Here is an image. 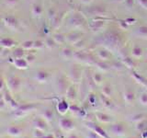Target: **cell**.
<instances>
[{
	"label": "cell",
	"instance_id": "8fae6325",
	"mask_svg": "<svg viewBox=\"0 0 147 138\" xmlns=\"http://www.w3.org/2000/svg\"><path fill=\"white\" fill-rule=\"evenodd\" d=\"M57 109H58V110H59L60 112H62V113L65 112L66 110H67V109H68V105L66 103V101H64V100L61 101V102L58 104Z\"/></svg>",
	"mask_w": 147,
	"mask_h": 138
},
{
	"label": "cell",
	"instance_id": "6da1fadb",
	"mask_svg": "<svg viewBox=\"0 0 147 138\" xmlns=\"http://www.w3.org/2000/svg\"><path fill=\"white\" fill-rule=\"evenodd\" d=\"M7 85L9 87V90H11L13 92H17L18 89H20L21 80L16 76H9L8 80H7Z\"/></svg>",
	"mask_w": 147,
	"mask_h": 138
},
{
	"label": "cell",
	"instance_id": "ac0fdd59",
	"mask_svg": "<svg viewBox=\"0 0 147 138\" xmlns=\"http://www.w3.org/2000/svg\"><path fill=\"white\" fill-rule=\"evenodd\" d=\"M99 56L102 59H108V58H109L110 54H109V53L108 52V51L101 50V51H99Z\"/></svg>",
	"mask_w": 147,
	"mask_h": 138
},
{
	"label": "cell",
	"instance_id": "52a82bcc",
	"mask_svg": "<svg viewBox=\"0 0 147 138\" xmlns=\"http://www.w3.org/2000/svg\"><path fill=\"white\" fill-rule=\"evenodd\" d=\"M60 125L64 130H69V129L73 128L74 126V122L71 119H67V118H63L60 121Z\"/></svg>",
	"mask_w": 147,
	"mask_h": 138
},
{
	"label": "cell",
	"instance_id": "277c9868",
	"mask_svg": "<svg viewBox=\"0 0 147 138\" xmlns=\"http://www.w3.org/2000/svg\"><path fill=\"white\" fill-rule=\"evenodd\" d=\"M17 44V41H15L11 38H3L0 40V45L5 48H12Z\"/></svg>",
	"mask_w": 147,
	"mask_h": 138
},
{
	"label": "cell",
	"instance_id": "d6986e66",
	"mask_svg": "<svg viewBox=\"0 0 147 138\" xmlns=\"http://www.w3.org/2000/svg\"><path fill=\"white\" fill-rule=\"evenodd\" d=\"M4 99H5V101H6V103H10L11 101H12V97H11V95L9 94V92L8 91H6L5 92V94H4Z\"/></svg>",
	"mask_w": 147,
	"mask_h": 138
},
{
	"label": "cell",
	"instance_id": "4fadbf2b",
	"mask_svg": "<svg viewBox=\"0 0 147 138\" xmlns=\"http://www.w3.org/2000/svg\"><path fill=\"white\" fill-rule=\"evenodd\" d=\"M134 98H135V95H134V92L132 90H127V92L125 93V99L128 102H132L133 100H134Z\"/></svg>",
	"mask_w": 147,
	"mask_h": 138
},
{
	"label": "cell",
	"instance_id": "7402d4cb",
	"mask_svg": "<svg viewBox=\"0 0 147 138\" xmlns=\"http://www.w3.org/2000/svg\"><path fill=\"white\" fill-rule=\"evenodd\" d=\"M98 117L100 121H102V122H109V118L107 116V115H105L104 113H98Z\"/></svg>",
	"mask_w": 147,
	"mask_h": 138
},
{
	"label": "cell",
	"instance_id": "8992f818",
	"mask_svg": "<svg viewBox=\"0 0 147 138\" xmlns=\"http://www.w3.org/2000/svg\"><path fill=\"white\" fill-rule=\"evenodd\" d=\"M33 108H34V106L31 105V104H24V105H22V106H20V107H18L15 110L17 112L18 115H22V114L28 112L29 110H30L31 109H33Z\"/></svg>",
	"mask_w": 147,
	"mask_h": 138
},
{
	"label": "cell",
	"instance_id": "7a4b0ae2",
	"mask_svg": "<svg viewBox=\"0 0 147 138\" xmlns=\"http://www.w3.org/2000/svg\"><path fill=\"white\" fill-rule=\"evenodd\" d=\"M4 23L10 30H15L18 28V21L14 16H7L4 18Z\"/></svg>",
	"mask_w": 147,
	"mask_h": 138
},
{
	"label": "cell",
	"instance_id": "30bf717a",
	"mask_svg": "<svg viewBox=\"0 0 147 138\" xmlns=\"http://www.w3.org/2000/svg\"><path fill=\"white\" fill-rule=\"evenodd\" d=\"M34 124H35V127L38 129V130L40 131H44L45 129H46V122L43 119H41V118H37L35 120V122H34Z\"/></svg>",
	"mask_w": 147,
	"mask_h": 138
},
{
	"label": "cell",
	"instance_id": "2e32d148",
	"mask_svg": "<svg viewBox=\"0 0 147 138\" xmlns=\"http://www.w3.org/2000/svg\"><path fill=\"white\" fill-rule=\"evenodd\" d=\"M132 54L134 55V56L136 57H140L141 55L142 54V50L141 47H139V46H135L134 48H133V51H132Z\"/></svg>",
	"mask_w": 147,
	"mask_h": 138
},
{
	"label": "cell",
	"instance_id": "e0dca14e",
	"mask_svg": "<svg viewBox=\"0 0 147 138\" xmlns=\"http://www.w3.org/2000/svg\"><path fill=\"white\" fill-rule=\"evenodd\" d=\"M33 46H34V43H33V41H25V43L22 44L21 48H22V49H25V50H29V49H30V48L33 47Z\"/></svg>",
	"mask_w": 147,
	"mask_h": 138
},
{
	"label": "cell",
	"instance_id": "f35d334b",
	"mask_svg": "<svg viewBox=\"0 0 147 138\" xmlns=\"http://www.w3.org/2000/svg\"><path fill=\"white\" fill-rule=\"evenodd\" d=\"M0 29H1V21H0Z\"/></svg>",
	"mask_w": 147,
	"mask_h": 138
},
{
	"label": "cell",
	"instance_id": "44dd1931",
	"mask_svg": "<svg viewBox=\"0 0 147 138\" xmlns=\"http://www.w3.org/2000/svg\"><path fill=\"white\" fill-rule=\"evenodd\" d=\"M5 3H6L7 6L14 7L18 3V0H5Z\"/></svg>",
	"mask_w": 147,
	"mask_h": 138
},
{
	"label": "cell",
	"instance_id": "1f68e13d",
	"mask_svg": "<svg viewBox=\"0 0 147 138\" xmlns=\"http://www.w3.org/2000/svg\"><path fill=\"white\" fill-rule=\"evenodd\" d=\"M126 5L129 7H131L133 5V0H127L126 1Z\"/></svg>",
	"mask_w": 147,
	"mask_h": 138
},
{
	"label": "cell",
	"instance_id": "ffe728a7",
	"mask_svg": "<svg viewBox=\"0 0 147 138\" xmlns=\"http://www.w3.org/2000/svg\"><path fill=\"white\" fill-rule=\"evenodd\" d=\"M67 95L68 97L70 99H74L75 98V96H76V91L75 89H74V87H70L69 89H67Z\"/></svg>",
	"mask_w": 147,
	"mask_h": 138
},
{
	"label": "cell",
	"instance_id": "d590c367",
	"mask_svg": "<svg viewBox=\"0 0 147 138\" xmlns=\"http://www.w3.org/2000/svg\"><path fill=\"white\" fill-rule=\"evenodd\" d=\"M4 99V95L2 93H0V101Z\"/></svg>",
	"mask_w": 147,
	"mask_h": 138
},
{
	"label": "cell",
	"instance_id": "d6a6232c",
	"mask_svg": "<svg viewBox=\"0 0 147 138\" xmlns=\"http://www.w3.org/2000/svg\"><path fill=\"white\" fill-rule=\"evenodd\" d=\"M139 1L144 7H147V0H139Z\"/></svg>",
	"mask_w": 147,
	"mask_h": 138
},
{
	"label": "cell",
	"instance_id": "f1b7e54d",
	"mask_svg": "<svg viewBox=\"0 0 147 138\" xmlns=\"http://www.w3.org/2000/svg\"><path fill=\"white\" fill-rule=\"evenodd\" d=\"M63 85H66V84H65V81H64L63 79H60V80H59V87H60V89H64L65 87H64Z\"/></svg>",
	"mask_w": 147,
	"mask_h": 138
},
{
	"label": "cell",
	"instance_id": "836d02e7",
	"mask_svg": "<svg viewBox=\"0 0 147 138\" xmlns=\"http://www.w3.org/2000/svg\"><path fill=\"white\" fill-rule=\"evenodd\" d=\"M34 46L35 47H42L43 44L42 43H40V41H38V43H34Z\"/></svg>",
	"mask_w": 147,
	"mask_h": 138
},
{
	"label": "cell",
	"instance_id": "ba28073f",
	"mask_svg": "<svg viewBox=\"0 0 147 138\" xmlns=\"http://www.w3.org/2000/svg\"><path fill=\"white\" fill-rule=\"evenodd\" d=\"M126 130V127L121 123H117L111 126V131L116 135H123Z\"/></svg>",
	"mask_w": 147,
	"mask_h": 138
},
{
	"label": "cell",
	"instance_id": "5bb4252c",
	"mask_svg": "<svg viewBox=\"0 0 147 138\" xmlns=\"http://www.w3.org/2000/svg\"><path fill=\"white\" fill-rule=\"evenodd\" d=\"M32 13H33V15L35 16H40L41 13H42V8H41L40 5L36 4L33 6V7H32Z\"/></svg>",
	"mask_w": 147,
	"mask_h": 138
},
{
	"label": "cell",
	"instance_id": "484cf974",
	"mask_svg": "<svg viewBox=\"0 0 147 138\" xmlns=\"http://www.w3.org/2000/svg\"><path fill=\"white\" fill-rule=\"evenodd\" d=\"M141 102L144 105L147 104V93H144L141 95Z\"/></svg>",
	"mask_w": 147,
	"mask_h": 138
},
{
	"label": "cell",
	"instance_id": "d4e9b609",
	"mask_svg": "<svg viewBox=\"0 0 147 138\" xmlns=\"http://www.w3.org/2000/svg\"><path fill=\"white\" fill-rule=\"evenodd\" d=\"M96 131L98 133V135H100L101 136H103V137H106V138H109L108 137V135H106L105 133V132L102 130V129H101L100 127H96Z\"/></svg>",
	"mask_w": 147,
	"mask_h": 138
},
{
	"label": "cell",
	"instance_id": "9c48e42d",
	"mask_svg": "<svg viewBox=\"0 0 147 138\" xmlns=\"http://www.w3.org/2000/svg\"><path fill=\"white\" fill-rule=\"evenodd\" d=\"M28 63L26 61V59H23V58H17V59H14V64L16 66V67L20 68V69H25L28 66Z\"/></svg>",
	"mask_w": 147,
	"mask_h": 138
},
{
	"label": "cell",
	"instance_id": "4dcf8cb0",
	"mask_svg": "<svg viewBox=\"0 0 147 138\" xmlns=\"http://www.w3.org/2000/svg\"><path fill=\"white\" fill-rule=\"evenodd\" d=\"M63 53L65 54L66 56H70V55H71V50H69V49L63 50Z\"/></svg>",
	"mask_w": 147,
	"mask_h": 138
},
{
	"label": "cell",
	"instance_id": "3957f363",
	"mask_svg": "<svg viewBox=\"0 0 147 138\" xmlns=\"http://www.w3.org/2000/svg\"><path fill=\"white\" fill-rule=\"evenodd\" d=\"M23 128L20 125H10L7 128V133L11 136H18L21 135Z\"/></svg>",
	"mask_w": 147,
	"mask_h": 138
},
{
	"label": "cell",
	"instance_id": "83f0119b",
	"mask_svg": "<svg viewBox=\"0 0 147 138\" xmlns=\"http://www.w3.org/2000/svg\"><path fill=\"white\" fill-rule=\"evenodd\" d=\"M103 92L105 93L106 96H109L110 94H111V89H110L109 87H105L104 89H103Z\"/></svg>",
	"mask_w": 147,
	"mask_h": 138
},
{
	"label": "cell",
	"instance_id": "7c38bea8",
	"mask_svg": "<svg viewBox=\"0 0 147 138\" xmlns=\"http://www.w3.org/2000/svg\"><path fill=\"white\" fill-rule=\"evenodd\" d=\"M43 117H44V119L46 120V121H48V122L52 121V120L53 119V112L52 110H50V109L46 110L45 112H43Z\"/></svg>",
	"mask_w": 147,
	"mask_h": 138
},
{
	"label": "cell",
	"instance_id": "74e56055",
	"mask_svg": "<svg viewBox=\"0 0 147 138\" xmlns=\"http://www.w3.org/2000/svg\"><path fill=\"white\" fill-rule=\"evenodd\" d=\"M85 2H88V1H90V0H84Z\"/></svg>",
	"mask_w": 147,
	"mask_h": 138
},
{
	"label": "cell",
	"instance_id": "9a60e30c",
	"mask_svg": "<svg viewBox=\"0 0 147 138\" xmlns=\"http://www.w3.org/2000/svg\"><path fill=\"white\" fill-rule=\"evenodd\" d=\"M23 54H24V51H23L22 48H18L14 51V53H13V55H14V57H15V59L22 58Z\"/></svg>",
	"mask_w": 147,
	"mask_h": 138
},
{
	"label": "cell",
	"instance_id": "cb8c5ba5",
	"mask_svg": "<svg viewBox=\"0 0 147 138\" xmlns=\"http://www.w3.org/2000/svg\"><path fill=\"white\" fill-rule=\"evenodd\" d=\"M139 32H140V34L146 36L147 35V27L146 26H142V27H140L139 28Z\"/></svg>",
	"mask_w": 147,
	"mask_h": 138
},
{
	"label": "cell",
	"instance_id": "8d00e7d4",
	"mask_svg": "<svg viewBox=\"0 0 147 138\" xmlns=\"http://www.w3.org/2000/svg\"><path fill=\"white\" fill-rule=\"evenodd\" d=\"M43 138H54L53 135H46V136H44Z\"/></svg>",
	"mask_w": 147,
	"mask_h": 138
},
{
	"label": "cell",
	"instance_id": "4316f807",
	"mask_svg": "<svg viewBox=\"0 0 147 138\" xmlns=\"http://www.w3.org/2000/svg\"><path fill=\"white\" fill-rule=\"evenodd\" d=\"M35 60V56L34 55H32V54H29L28 56L26 57V61L28 62V63H32Z\"/></svg>",
	"mask_w": 147,
	"mask_h": 138
},
{
	"label": "cell",
	"instance_id": "f546056e",
	"mask_svg": "<svg viewBox=\"0 0 147 138\" xmlns=\"http://www.w3.org/2000/svg\"><path fill=\"white\" fill-rule=\"evenodd\" d=\"M4 87H5V82L3 80V78L0 77V91H1L2 89H4Z\"/></svg>",
	"mask_w": 147,
	"mask_h": 138
},
{
	"label": "cell",
	"instance_id": "5b68a950",
	"mask_svg": "<svg viewBox=\"0 0 147 138\" xmlns=\"http://www.w3.org/2000/svg\"><path fill=\"white\" fill-rule=\"evenodd\" d=\"M49 78V74L45 70H40L36 73V79L39 82H46Z\"/></svg>",
	"mask_w": 147,
	"mask_h": 138
},
{
	"label": "cell",
	"instance_id": "603a6c76",
	"mask_svg": "<svg viewBox=\"0 0 147 138\" xmlns=\"http://www.w3.org/2000/svg\"><path fill=\"white\" fill-rule=\"evenodd\" d=\"M93 78H94L95 82H96V83H100L101 81H102V76L98 73H96L93 76Z\"/></svg>",
	"mask_w": 147,
	"mask_h": 138
},
{
	"label": "cell",
	"instance_id": "e575fe53",
	"mask_svg": "<svg viewBox=\"0 0 147 138\" xmlns=\"http://www.w3.org/2000/svg\"><path fill=\"white\" fill-rule=\"evenodd\" d=\"M68 138H78V136H76V135H71L68 136Z\"/></svg>",
	"mask_w": 147,
	"mask_h": 138
}]
</instances>
